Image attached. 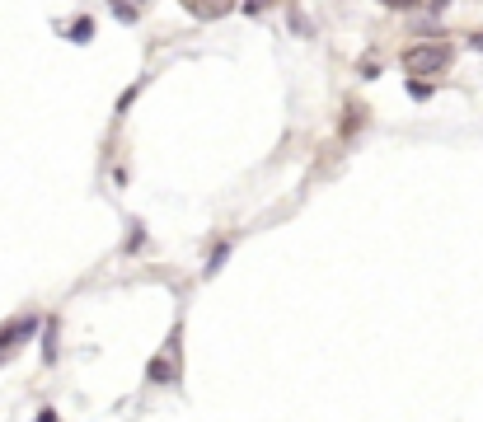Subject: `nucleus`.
Wrapping results in <instances>:
<instances>
[{"mask_svg":"<svg viewBox=\"0 0 483 422\" xmlns=\"http://www.w3.org/2000/svg\"><path fill=\"white\" fill-rule=\"evenodd\" d=\"M150 380H155V385H169V380H174V376H169V361H165V356L150 361Z\"/></svg>","mask_w":483,"mask_h":422,"instance_id":"nucleus-4","label":"nucleus"},{"mask_svg":"<svg viewBox=\"0 0 483 422\" xmlns=\"http://www.w3.org/2000/svg\"><path fill=\"white\" fill-rule=\"evenodd\" d=\"M38 329V319H14V324H5L0 329V347H14V343H24V338Z\"/></svg>","mask_w":483,"mask_h":422,"instance_id":"nucleus-3","label":"nucleus"},{"mask_svg":"<svg viewBox=\"0 0 483 422\" xmlns=\"http://www.w3.org/2000/svg\"><path fill=\"white\" fill-rule=\"evenodd\" d=\"M90 34H94L90 19H76V24H71V43H90Z\"/></svg>","mask_w":483,"mask_h":422,"instance_id":"nucleus-5","label":"nucleus"},{"mask_svg":"<svg viewBox=\"0 0 483 422\" xmlns=\"http://www.w3.org/2000/svg\"><path fill=\"white\" fill-rule=\"evenodd\" d=\"M385 10H413V5H422V0H380Z\"/></svg>","mask_w":483,"mask_h":422,"instance_id":"nucleus-6","label":"nucleus"},{"mask_svg":"<svg viewBox=\"0 0 483 422\" xmlns=\"http://www.w3.org/2000/svg\"><path fill=\"white\" fill-rule=\"evenodd\" d=\"M244 5H249V10H254V14H259L263 5H268V0H244Z\"/></svg>","mask_w":483,"mask_h":422,"instance_id":"nucleus-9","label":"nucleus"},{"mask_svg":"<svg viewBox=\"0 0 483 422\" xmlns=\"http://www.w3.org/2000/svg\"><path fill=\"white\" fill-rule=\"evenodd\" d=\"M450 66V52L441 43H422V47H408L404 52V71L408 76H441Z\"/></svg>","mask_w":483,"mask_h":422,"instance_id":"nucleus-1","label":"nucleus"},{"mask_svg":"<svg viewBox=\"0 0 483 422\" xmlns=\"http://www.w3.org/2000/svg\"><path fill=\"white\" fill-rule=\"evenodd\" d=\"M38 422H56V413H52V408H43V413H38Z\"/></svg>","mask_w":483,"mask_h":422,"instance_id":"nucleus-8","label":"nucleus"},{"mask_svg":"<svg viewBox=\"0 0 483 422\" xmlns=\"http://www.w3.org/2000/svg\"><path fill=\"white\" fill-rule=\"evenodd\" d=\"M225 254H230V245H221V249H216L212 258H207V272H216V267H221V258H225Z\"/></svg>","mask_w":483,"mask_h":422,"instance_id":"nucleus-7","label":"nucleus"},{"mask_svg":"<svg viewBox=\"0 0 483 422\" xmlns=\"http://www.w3.org/2000/svg\"><path fill=\"white\" fill-rule=\"evenodd\" d=\"M183 10L197 14V19H221V14L235 10V0H183Z\"/></svg>","mask_w":483,"mask_h":422,"instance_id":"nucleus-2","label":"nucleus"}]
</instances>
